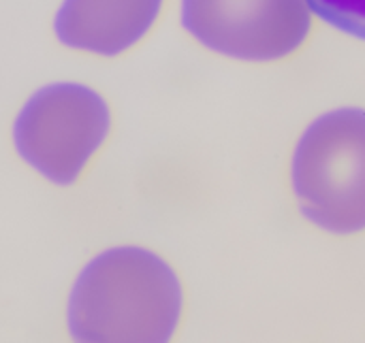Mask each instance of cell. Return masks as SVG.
<instances>
[{"mask_svg": "<svg viewBox=\"0 0 365 343\" xmlns=\"http://www.w3.org/2000/svg\"><path fill=\"white\" fill-rule=\"evenodd\" d=\"M184 284L145 246H111L77 271L64 305L71 343H173L184 318Z\"/></svg>", "mask_w": 365, "mask_h": 343, "instance_id": "cell-1", "label": "cell"}, {"mask_svg": "<svg viewBox=\"0 0 365 343\" xmlns=\"http://www.w3.org/2000/svg\"><path fill=\"white\" fill-rule=\"evenodd\" d=\"M113 132L107 96L88 81L58 79L34 88L11 120L17 160L56 188H73Z\"/></svg>", "mask_w": 365, "mask_h": 343, "instance_id": "cell-2", "label": "cell"}, {"mask_svg": "<svg viewBox=\"0 0 365 343\" xmlns=\"http://www.w3.org/2000/svg\"><path fill=\"white\" fill-rule=\"evenodd\" d=\"M299 211L317 228L349 237L365 231V109L344 107L317 117L291 158Z\"/></svg>", "mask_w": 365, "mask_h": 343, "instance_id": "cell-3", "label": "cell"}, {"mask_svg": "<svg viewBox=\"0 0 365 343\" xmlns=\"http://www.w3.org/2000/svg\"><path fill=\"white\" fill-rule=\"evenodd\" d=\"M184 30L205 49L244 62H278L308 41V0H180Z\"/></svg>", "mask_w": 365, "mask_h": 343, "instance_id": "cell-4", "label": "cell"}, {"mask_svg": "<svg viewBox=\"0 0 365 343\" xmlns=\"http://www.w3.org/2000/svg\"><path fill=\"white\" fill-rule=\"evenodd\" d=\"M163 9L165 0H60L51 34L73 53L113 60L148 38Z\"/></svg>", "mask_w": 365, "mask_h": 343, "instance_id": "cell-5", "label": "cell"}, {"mask_svg": "<svg viewBox=\"0 0 365 343\" xmlns=\"http://www.w3.org/2000/svg\"><path fill=\"white\" fill-rule=\"evenodd\" d=\"M308 4L325 23L365 41V0H308Z\"/></svg>", "mask_w": 365, "mask_h": 343, "instance_id": "cell-6", "label": "cell"}]
</instances>
